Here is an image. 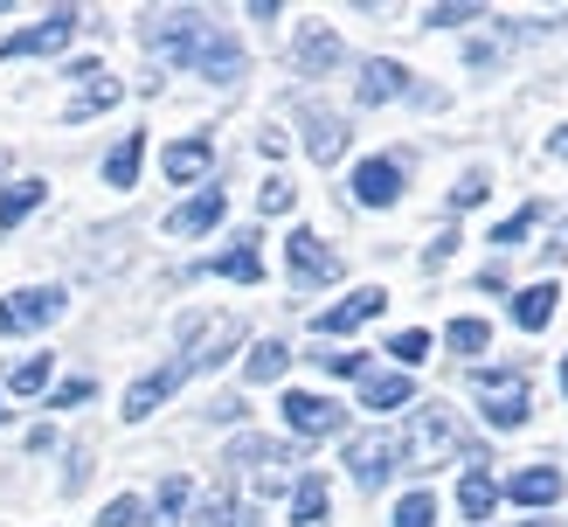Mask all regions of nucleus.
Returning <instances> with one entry per match:
<instances>
[{
	"mask_svg": "<svg viewBox=\"0 0 568 527\" xmlns=\"http://www.w3.org/2000/svg\"><path fill=\"white\" fill-rule=\"evenodd\" d=\"M458 507H465V520H493V507H499V486H493V472H486V465H471V472H465V486H458Z\"/></svg>",
	"mask_w": 568,
	"mask_h": 527,
	"instance_id": "19",
	"label": "nucleus"
},
{
	"mask_svg": "<svg viewBox=\"0 0 568 527\" xmlns=\"http://www.w3.org/2000/svg\"><path fill=\"white\" fill-rule=\"evenodd\" d=\"M305 153L333 166L339 153H347V119H333V111H312V125H305Z\"/></svg>",
	"mask_w": 568,
	"mask_h": 527,
	"instance_id": "15",
	"label": "nucleus"
},
{
	"mask_svg": "<svg viewBox=\"0 0 568 527\" xmlns=\"http://www.w3.org/2000/svg\"><path fill=\"white\" fill-rule=\"evenodd\" d=\"M91 396H98V382H91V375H70V382L49 396V409H77V403H91Z\"/></svg>",
	"mask_w": 568,
	"mask_h": 527,
	"instance_id": "36",
	"label": "nucleus"
},
{
	"mask_svg": "<svg viewBox=\"0 0 568 527\" xmlns=\"http://www.w3.org/2000/svg\"><path fill=\"white\" fill-rule=\"evenodd\" d=\"M187 493H194V486H187L181 472H174V479L160 486V499H153V507H160V520H181V514H187Z\"/></svg>",
	"mask_w": 568,
	"mask_h": 527,
	"instance_id": "33",
	"label": "nucleus"
},
{
	"mask_svg": "<svg viewBox=\"0 0 568 527\" xmlns=\"http://www.w3.org/2000/svg\"><path fill=\"white\" fill-rule=\"evenodd\" d=\"M548 153H561V160H568V125H561V132L548 139Z\"/></svg>",
	"mask_w": 568,
	"mask_h": 527,
	"instance_id": "41",
	"label": "nucleus"
},
{
	"mask_svg": "<svg viewBox=\"0 0 568 527\" xmlns=\"http://www.w3.org/2000/svg\"><path fill=\"white\" fill-rule=\"evenodd\" d=\"M423 21H430V28H458V21H478V8H430Z\"/></svg>",
	"mask_w": 568,
	"mask_h": 527,
	"instance_id": "39",
	"label": "nucleus"
},
{
	"mask_svg": "<svg viewBox=\"0 0 568 527\" xmlns=\"http://www.w3.org/2000/svg\"><path fill=\"white\" fill-rule=\"evenodd\" d=\"M284 257H292V277H298V285H333V277H339V257H333V250L312 236V230H292V236H284Z\"/></svg>",
	"mask_w": 568,
	"mask_h": 527,
	"instance_id": "9",
	"label": "nucleus"
},
{
	"mask_svg": "<svg viewBox=\"0 0 568 527\" xmlns=\"http://www.w3.org/2000/svg\"><path fill=\"white\" fill-rule=\"evenodd\" d=\"M471 388H478V403H486V424H493V430H520V424H527L534 388H527L520 368H478Z\"/></svg>",
	"mask_w": 568,
	"mask_h": 527,
	"instance_id": "3",
	"label": "nucleus"
},
{
	"mask_svg": "<svg viewBox=\"0 0 568 527\" xmlns=\"http://www.w3.org/2000/svg\"><path fill=\"white\" fill-rule=\"evenodd\" d=\"M333 375H367V354H320Z\"/></svg>",
	"mask_w": 568,
	"mask_h": 527,
	"instance_id": "40",
	"label": "nucleus"
},
{
	"mask_svg": "<svg viewBox=\"0 0 568 527\" xmlns=\"http://www.w3.org/2000/svg\"><path fill=\"white\" fill-rule=\"evenodd\" d=\"M382 305H388V292H382V285H361V292H347L339 305H326V313L312 320V333H354V326H367V320H375Z\"/></svg>",
	"mask_w": 568,
	"mask_h": 527,
	"instance_id": "11",
	"label": "nucleus"
},
{
	"mask_svg": "<svg viewBox=\"0 0 568 527\" xmlns=\"http://www.w3.org/2000/svg\"><path fill=\"white\" fill-rule=\"evenodd\" d=\"M395 527H437V499L430 493H409L403 507H395Z\"/></svg>",
	"mask_w": 568,
	"mask_h": 527,
	"instance_id": "31",
	"label": "nucleus"
},
{
	"mask_svg": "<svg viewBox=\"0 0 568 527\" xmlns=\"http://www.w3.org/2000/svg\"><path fill=\"white\" fill-rule=\"evenodd\" d=\"M561 396H568V361H561Z\"/></svg>",
	"mask_w": 568,
	"mask_h": 527,
	"instance_id": "42",
	"label": "nucleus"
},
{
	"mask_svg": "<svg viewBox=\"0 0 568 527\" xmlns=\"http://www.w3.org/2000/svg\"><path fill=\"white\" fill-rule=\"evenodd\" d=\"M395 465H403V444H395L388 430H367V437L347 444V472H354V486H361V493L388 486V479H395Z\"/></svg>",
	"mask_w": 568,
	"mask_h": 527,
	"instance_id": "5",
	"label": "nucleus"
},
{
	"mask_svg": "<svg viewBox=\"0 0 568 527\" xmlns=\"http://www.w3.org/2000/svg\"><path fill=\"white\" fill-rule=\"evenodd\" d=\"M409 396H416L409 375H361V403L367 409H403Z\"/></svg>",
	"mask_w": 568,
	"mask_h": 527,
	"instance_id": "21",
	"label": "nucleus"
},
{
	"mask_svg": "<svg viewBox=\"0 0 568 527\" xmlns=\"http://www.w3.org/2000/svg\"><path fill=\"white\" fill-rule=\"evenodd\" d=\"M388 354H395V361H409V368H416V361L430 354V333H423V326H409V333H395V341H388Z\"/></svg>",
	"mask_w": 568,
	"mask_h": 527,
	"instance_id": "35",
	"label": "nucleus"
},
{
	"mask_svg": "<svg viewBox=\"0 0 568 527\" xmlns=\"http://www.w3.org/2000/svg\"><path fill=\"white\" fill-rule=\"evenodd\" d=\"M292 202H298L292 181H277V174H271V181H264V194H257V209H264V215H292Z\"/></svg>",
	"mask_w": 568,
	"mask_h": 527,
	"instance_id": "38",
	"label": "nucleus"
},
{
	"mask_svg": "<svg viewBox=\"0 0 568 527\" xmlns=\"http://www.w3.org/2000/svg\"><path fill=\"white\" fill-rule=\"evenodd\" d=\"M119 98H125V83L98 70V77H91V83H83V91L70 98V111H63V119H98V111H111V104H119Z\"/></svg>",
	"mask_w": 568,
	"mask_h": 527,
	"instance_id": "18",
	"label": "nucleus"
},
{
	"mask_svg": "<svg viewBox=\"0 0 568 527\" xmlns=\"http://www.w3.org/2000/svg\"><path fill=\"white\" fill-rule=\"evenodd\" d=\"M506 493H514L520 507H555V499H561V472L555 465H527V472H514Z\"/></svg>",
	"mask_w": 568,
	"mask_h": 527,
	"instance_id": "16",
	"label": "nucleus"
},
{
	"mask_svg": "<svg viewBox=\"0 0 568 527\" xmlns=\"http://www.w3.org/2000/svg\"><path fill=\"white\" fill-rule=\"evenodd\" d=\"M534 222H541V202H527L520 215H506V222H499V230H493V243H520V236L534 230Z\"/></svg>",
	"mask_w": 568,
	"mask_h": 527,
	"instance_id": "37",
	"label": "nucleus"
},
{
	"mask_svg": "<svg viewBox=\"0 0 568 527\" xmlns=\"http://www.w3.org/2000/svg\"><path fill=\"white\" fill-rule=\"evenodd\" d=\"M222 209H230V202H222V188L187 194V202L166 215V236H202V230H215V222H222Z\"/></svg>",
	"mask_w": 568,
	"mask_h": 527,
	"instance_id": "13",
	"label": "nucleus"
},
{
	"mask_svg": "<svg viewBox=\"0 0 568 527\" xmlns=\"http://www.w3.org/2000/svg\"><path fill=\"white\" fill-rule=\"evenodd\" d=\"M194 368H187V361H166V368H153V375H139L132 388H125V416H132V424H139V416H153L166 396H174V388L187 382Z\"/></svg>",
	"mask_w": 568,
	"mask_h": 527,
	"instance_id": "10",
	"label": "nucleus"
},
{
	"mask_svg": "<svg viewBox=\"0 0 568 527\" xmlns=\"http://www.w3.org/2000/svg\"><path fill=\"white\" fill-rule=\"evenodd\" d=\"M187 527H257V507H236V499L209 493L202 507H194V520H187Z\"/></svg>",
	"mask_w": 568,
	"mask_h": 527,
	"instance_id": "22",
	"label": "nucleus"
},
{
	"mask_svg": "<svg viewBox=\"0 0 568 527\" xmlns=\"http://www.w3.org/2000/svg\"><path fill=\"white\" fill-rule=\"evenodd\" d=\"M339 63V36L333 28H305V42H298V70L305 77H320V70H333Z\"/></svg>",
	"mask_w": 568,
	"mask_h": 527,
	"instance_id": "23",
	"label": "nucleus"
},
{
	"mask_svg": "<svg viewBox=\"0 0 568 527\" xmlns=\"http://www.w3.org/2000/svg\"><path fill=\"white\" fill-rule=\"evenodd\" d=\"M486 194H493V181H486V174H478V166H471V174H465L458 188H450V209H478V202H486Z\"/></svg>",
	"mask_w": 568,
	"mask_h": 527,
	"instance_id": "34",
	"label": "nucleus"
},
{
	"mask_svg": "<svg viewBox=\"0 0 568 527\" xmlns=\"http://www.w3.org/2000/svg\"><path fill=\"white\" fill-rule=\"evenodd\" d=\"M139 520H146V499L119 493V499H111V507H104V520H98V527H139Z\"/></svg>",
	"mask_w": 568,
	"mask_h": 527,
	"instance_id": "32",
	"label": "nucleus"
},
{
	"mask_svg": "<svg viewBox=\"0 0 568 527\" xmlns=\"http://www.w3.org/2000/svg\"><path fill=\"white\" fill-rule=\"evenodd\" d=\"M8 388H14V396H42V388H49V354L14 361V368H8Z\"/></svg>",
	"mask_w": 568,
	"mask_h": 527,
	"instance_id": "28",
	"label": "nucleus"
},
{
	"mask_svg": "<svg viewBox=\"0 0 568 527\" xmlns=\"http://www.w3.org/2000/svg\"><path fill=\"white\" fill-rule=\"evenodd\" d=\"M42 202H49V188H42V181H14L8 194H0V230H14V222H21V215H36Z\"/></svg>",
	"mask_w": 568,
	"mask_h": 527,
	"instance_id": "25",
	"label": "nucleus"
},
{
	"mask_svg": "<svg viewBox=\"0 0 568 527\" xmlns=\"http://www.w3.org/2000/svg\"><path fill=\"white\" fill-rule=\"evenodd\" d=\"M215 271H222V277H236V285H257V277H264V257H257L250 243H236L230 257H215Z\"/></svg>",
	"mask_w": 568,
	"mask_h": 527,
	"instance_id": "30",
	"label": "nucleus"
},
{
	"mask_svg": "<svg viewBox=\"0 0 568 527\" xmlns=\"http://www.w3.org/2000/svg\"><path fill=\"white\" fill-rule=\"evenodd\" d=\"M209 160H215L209 139H181V146H166V181H202Z\"/></svg>",
	"mask_w": 568,
	"mask_h": 527,
	"instance_id": "20",
	"label": "nucleus"
},
{
	"mask_svg": "<svg viewBox=\"0 0 568 527\" xmlns=\"http://www.w3.org/2000/svg\"><path fill=\"white\" fill-rule=\"evenodd\" d=\"M0 424H8V409H0Z\"/></svg>",
	"mask_w": 568,
	"mask_h": 527,
	"instance_id": "44",
	"label": "nucleus"
},
{
	"mask_svg": "<svg viewBox=\"0 0 568 527\" xmlns=\"http://www.w3.org/2000/svg\"><path fill=\"white\" fill-rule=\"evenodd\" d=\"M527 527H555V520H527Z\"/></svg>",
	"mask_w": 568,
	"mask_h": 527,
	"instance_id": "43",
	"label": "nucleus"
},
{
	"mask_svg": "<svg viewBox=\"0 0 568 527\" xmlns=\"http://www.w3.org/2000/svg\"><path fill=\"white\" fill-rule=\"evenodd\" d=\"M284 368H292V347H284V341H257V347H250V361H243L250 382H277Z\"/></svg>",
	"mask_w": 568,
	"mask_h": 527,
	"instance_id": "27",
	"label": "nucleus"
},
{
	"mask_svg": "<svg viewBox=\"0 0 568 527\" xmlns=\"http://www.w3.org/2000/svg\"><path fill=\"white\" fill-rule=\"evenodd\" d=\"M77 8H55L49 21H36V28H14L8 42H0V63H14V55H55V49H70V36H77Z\"/></svg>",
	"mask_w": 568,
	"mask_h": 527,
	"instance_id": "6",
	"label": "nucleus"
},
{
	"mask_svg": "<svg viewBox=\"0 0 568 527\" xmlns=\"http://www.w3.org/2000/svg\"><path fill=\"white\" fill-rule=\"evenodd\" d=\"M49 320H63V292L55 285H36V292H14L0 298V333H36Z\"/></svg>",
	"mask_w": 568,
	"mask_h": 527,
	"instance_id": "8",
	"label": "nucleus"
},
{
	"mask_svg": "<svg viewBox=\"0 0 568 527\" xmlns=\"http://www.w3.org/2000/svg\"><path fill=\"white\" fill-rule=\"evenodd\" d=\"M395 194H403V166L395 160H361L354 166V202L361 209H388Z\"/></svg>",
	"mask_w": 568,
	"mask_h": 527,
	"instance_id": "12",
	"label": "nucleus"
},
{
	"mask_svg": "<svg viewBox=\"0 0 568 527\" xmlns=\"http://www.w3.org/2000/svg\"><path fill=\"white\" fill-rule=\"evenodd\" d=\"M403 91H409V70L388 63V55H375V63L361 70V104H395Z\"/></svg>",
	"mask_w": 568,
	"mask_h": 527,
	"instance_id": "14",
	"label": "nucleus"
},
{
	"mask_svg": "<svg viewBox=\"0 0 568 527\" xmlns=\"http://www.w3.org/2000/svg\"><path fill=\"white\" fill-rule=\"evenodd\" d=\"M146 42H153L160 55H174L181 70L209 77V83H236V77H243V49H236V36H222L209 14H160V21L146 28Z\"/></svg>",
	"mask_w": 568,
	"mask_h": 527,
	"instance_id": "1",
	"label": "nucleus"
},
{
	"mask_svg": "<svg viewBox=\"0 0 568 527\" xmlns=\"http://www.w3.org/2000/svg\"><path fill=\"white\" fill-rule=\"evenodd\" d=\"M444 341L458 347V354H486V347H493V326H486V320H450Z\"/></svg>",
	"mask_w": 568,
	"mask_h": 527,
	"instance_id": "29",
	"label": "nucleus"
},
{
	"mask_svg": "<svg viewBox=\"0 0 568 527\" xmlns=\"http://www.w3.org/2000/svg\"><path fill=\"white\" fill-rule=\"evenodd\" d=\"M292 520L298 527H320L326 520V479H320V472H305V479L292 486Z\"/></svg>",
	"mask_w": 568,
	"mask_h": 527,
	"instance_id": "24",
	"label": "nucleus"
},
{
	"mask_svg": "<svg viewBox=\"0 0 568 527\" xmlns=\"http://www.w3.org/2000/svg\"><path fill=\"white\" fill-rule=\"evenodd\" d=\"M284 424H292L298 437H339L347 430V409H339L333 396H305V388H292V396H284Z\"/></svg>",
	"mask_w": 568,
	"mask_h": 527,
	"instance_id": "7",
	"label": "nucleus"
},
{
	"mask_svg": "<svg viewBox=\"0 0 568 527\" xmlns=\"http://www.w3.org/2000/svg\"><path fill=\"white\" fill-rule=\"evenodd\" d=\"M395 444H403V465H409V472H430L437 458H458V452H465V430H458V416H450L444 403H423Z\"/></svg>",
	"mask_w": 568,
	"mask_h": 527,
	"instance_id": "2",
	"label": "nucleus"
},
{
	"mask_svg": "<svg viewBox=\"0 0 568 527\" xmlns=\"http://www.w3.org/2000/svg\"><path fill=\"white\" fill-rule=\"evenodd\" d=\"M555 298H561V292H555V277H541V285H527V292L514 298V326H520V333H541V326L555 320Z\"/></svg>",
	"mask_w": 568,
	"mask_h": 527,
	"instance_id": "17",
	"label": "nucleus"
},
{
	"mask_svg": "<svg viewBox=\"0 0 568 527\" xmlns=\"http://www.w3.org/2000/svg\"><path fill=\"white\" fill-rule=\"evenodd\" d=\"M139 160H146V139L132 132V139H119V146H111V160H104V181H111V188H132V181H139Z\"/></svg>",
	"mask_w": 568,
	"mask_h": 527,
	"instance_id": "26",
	"label": "nucleus"
},
{
	"mask_svg": "<svg viewBox=\"0 0 568 527\" xmlns=\"http://www.w3.org/2000/svg\"><path fill=\"white\" fill-rule=\"evenodd\" d=\"M230 465L243 472V479H257L264 493H277L284 479H292L298 458H292V444H277V437H236L230 444Z\"/></svg>",
	"mask_w": 568,
	"mask_h": 527,
	"instance_id": "4",
	"label": "nucleus"
}]
</instances>
